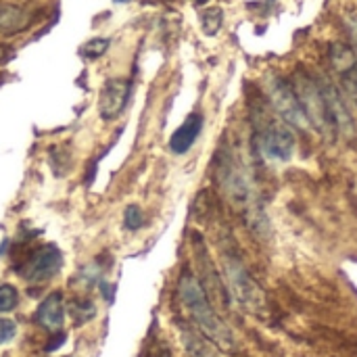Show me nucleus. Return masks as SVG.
Here are the masks:
<instances>
[{
  "label": "nucleus",
  "instance_id": "12",
  "mask_svg": "<svg viewBox=\"0 0 357 357\" xmlns=\"http://www.w3.org/2000/svg\"><path fill=\"white\" fill-rule=\"evenodd\" d=\"M36 322L48 333H56L65 324V301L61 293H50L36 312Z\"/></svg>",
  "mask_w": 357,
  "mask_h": 357
},
{
  "label": "nucleus",
  "instance_id": "16",
  "mask_svg": "<svg viewBox=\"0 0 357 357\" xmlns=\"http://www.w3.org/2000/svg\"><path fill=\"white\" fill-rule=\"evenodd\" d=\"M69 312H71V316L75 318V324H84V322L92 320L94 314H96L94 305H92L90 301H82V299L73 301V303L69 305Z\"/></svg>",
  "mask_w": 357,
  "mask_h": 357
},
{
  "label": "nucleus",
  "instance_id": "5",
  "mask_svg": "<svg viewBox=\"0 0 357 357\" xmlns=\"http://www.w3.org/2000/svg\"><path fill=\"white\" fill-rule=\"evenodd\" d=\"M224 272H226L230 291L238 299L241 305H245L249 310H255L261 305V291H259L257 282L251 278V274L247 272L243 261L230 251L224 253Z\"/></svg>",
  "mask_w": 357,
  "mask_h": 357
},
{
  "label": "nucleus",
  "instance_id": "11",
  "mask_svg": "<svg viewBox=\"0 0 357 357\" xmlns=\"http://www.w3.org/2000/svg\"><path fill=\"white\" fill-rule=\"evenodd\" d=\"M318 84H320L322 96L326 100V109L331 113V119L335 123V130H341L343 134H351L354 123H351V117H349L347 107L343 105L341 92L335 88V84L328 77H318Z\"/></svg>",
  "mask_w": 357,
  "mask_h": 357
},
{
  "label": "nucleus",
  "instance_id": "8",
  "mask_svg": "<svg viewBox=\"0 0 357 357\" xmlns=\"http://www.w3.org/2000/svg\"><path fill=\"white\" fill-rule=\"evenodd\" d=\"M218 180H220L224 192L232 201L247 203V199H249L247 176H245V169L238 165V161L230 153L220 155V161H218Z\"/></svg>",
  "mask_w": 357,
  "mask_h": 357
},
{
  "label": "nucleus",
  "instance_id": "3",
  "mask_svg": "<svg viewBox=\"0 0 357 357\" xmlns=\"http://www.w3.org/2000/svg\"><path fill=\"white\" fill-rule=\"evenodd\" d=\"M299 102H301V109L307 117V123L318 130L320 134L324 136H333L337 130H335V123L331 119V113L326 109V100L322 96V90H320V84H318V77L305 73V71H297L293 75V82H291Z\"/></svg>",
  "mask_w": 357,
  "mask_h": 357
},
{
  "label": "nucleus",
  "instance_id": "14",
  "mask_svg": "<svg viewBox=\"0 0 357 357\" xmlns=\"http://www.w3.org/2000/svg\"><path fill=\"white\" fill-rule=\"evenodd\" d=\"M182 343H184V347H186V351H188L190 357H218L215 351H213V347L209 345V339L205 335L201 337L195 331L184 328L182 331Z\"/></svg>",
  "mask_w": 357,
  "mask_h": 357
},
{
  "label": "nucleus",
  "instance_id": "23",
  "mask_svg": "<svg viewBox=\"0 0 357 357\" xmlns=\"http://www.w3.org/2000/svg\"><path fill=\"white\" fill-rule=\"evenodd\" d=\"M151 357H172V356H169V349H165V347H163V349H155Z\"/></svg>",
  "mask_w": 357,
  "mask_h": 357
},
{
  "label": "nucleus",
  "instance_id": "22",
  "mask_svg": "<svg viewBox=\"0 0 357 357\" xmlns=\"http://www.w3.org/2000/svg\"><path fill=\"white\" fill-rule=\"evenodd\" d=\"M349 31H351V38H354V42H356L357 46V19L349 21Z\"/></svg>",
  "mask_w": 357,
  "mask_h": 357
},
{
  "label": "nucleus",
  "instance_id": "2",
  "mask_svg": "<svg viewBox=\"0 0 357 357\" xmlns=\"http://www.w3.org/2000/svg\"><path fill=\"white\" fill-rule=\"evenodd\" d=\"M178 291H180V299H182L184 307L188 310L190 318L195 320L197 328L211 343H215L220 347H230L232 345V335H230L228 326L215 314L203 284L190 272H182L180 282H178Z\"/></svg>",
  "mask_w": 357,
  "mask_h": 357
},
{
  "label": "nucleus",
  "instance_id": "10",
  "mask_svg": "<svg viewBox=\"0 0 357 357\" xmlns=\"http://www.w3.org/2000/svg\"><path fill=\"white\" fill-rule=\"evenodd\" d=\"M331 59L337 71L341 73V88L351 98V102L357 105V59L354 56L351 48L337 42L331 46Z\"/></svg>",
  "mask_w": 357,
  "mask_h": 357
},
{
  "label": "nucleus",
  "instance_id": "4",
  "mask_svg": "<svg viewBox=\"0 0 357 357\" xmlns=\"http://www.w3.org/2000/svg\"><path fill=\"white\" fill-rule=\"evenodd\" d=\"M268 100L272 105V109L291 126L295 128H307V117L301 109V102L291 86V82H287L280 75H270L268 77Z\"/></svg>",
  "mask_w": 357,
  "mask_h": 357
},
{
  "label": "nucleus",
  "instance_id": "7",
  "mask_svg": "<svg viewBox=\"0 0 357 357\" xmlns=\"http://www.w3.org/2000/svg\"><path fill=\"white\" fill-rule=\"evenodd\" d=\"M42 17H44V8L0 2V38L17 36L31 29L38 21H42Z\"/></svg>",
  "mask_w": 357,
  "mask_h": 357
},
{
  "label": "nucleus",
  "instance_id": "15",
  "mask_svg": "<svg viewBox=\"0 0 357 357\" xmlns=\"http://www.w3.org/2000/svg\"><path fill=\"white\" fill-rule=\"evenodd\" d=\"M222 21H224V13L218 6L205 8L201 13V25H203V31L207 36H215L220 31V27H222Z\"/></svg>",
  "mask_w": 357,
  "mask_h": 357
},
{
  "label": "nucleus",
  "instance_id": "6",
  "mask_svg": "<svg viewBox=\"0 0 357 357\" xmlns=\"http://www.w3.org/2000/svg\"><path fill=\"white\" fill-rule=\"evenodd\" d=\"M61 266H63L61 251L54 245H42L19 268V274L27 282H46V280H50V278H54L59 274Z\"/></svg>",
  "mask_w": 357,
  "mask_h": 357
},
{
  "label": "nucleus",
  "instance_id": "24",
  "mask_svg": "<svg viewBox=\"0 0 357 357\" xmlns=\"http://www.w3.org/2000/svg\"><path fill=\"white\" fill-rule=\"evenodd\" d=\"M195 2H197V4H207L209 0H195Z\"/></svg>",
  "mask_w": 357,
  "mask_h": 357
},
{
  "label": "nucleus",
  "instance_id": "20",
  "mask_svg": "<svg viewBox=\"0 0 357 357\" xmlns=\"http://www.w3.org/2000/svg\"><path fill=\"white\" fill-rule=\"evenodd\" d=\"M17 335V324L8 318H0V345L13 341Z\"/></svg>",
  "mask_w": 357,
  "mask_h": 357
},
{
  "label": "nucleus",
  "instance_id": "21",
  "mask_svg": "<svg viewBox=\"0 0 357 357\" xmlns=\"http://www.w3.org/2000/svg\"><path fill=\"white\" fill-rule=\"evenodd\" d=\"M13 54H15V50H13L10 46H6V44H0V65L8 63V61L13 59Z\"/></svg>",
  "mask_w": 357,
  "mask_h": 357
},
{
  "label": "nucleus",
  "instance_id": "13",
  "mask_svg": "<svg viewBox=\"0 0 357 357\" xmlns=\"http://www.w3.org/2000/svg\"><path fill=\"white\" fill-rule=\"evenodd\" d=\"M203 130V115L201 113H190L186 117V121L172 134L169 138V149L176 153V155H184L199 138Z\"/></svg>",
  "mask_w": 357,
  "mask_h": 357
},
{
  "label": "nucleus",
  "instance_id": "17",
  "mask_svg": "<svg viewBox=\"0 0 357 357\" xmlns=\"http://www.w3.org/2000/svg\"><path fill=\"white\" fill-rule=\"evenodd\" d=\"M19 293L13 284H0V314H8L17 307Z\"/></svg>",
  "mask_w": 357,
  "mask_h": 357
},
{
  "label": "nucleus",
  "instance_id": "1",
  "mask_svg": "<svg viewBox=\"0 0 357 357\" xmlns=\"http://www.w3.org/2000/svg\"><path fill=\"white\" fill-rule=\"evenodd\" d=\"M251 119L261 153L270 161H289L295 151V136L289 123L272 109L268 98L251 102Z\"/></svg>",
  "mask_w": 357,
  "mask_h": 357
},
{
  "label": "nucleus",
  "instance_id": "9",
  "mask_svg": "<svg viewBox=\"0 0 357 357\" xmlns=\"http://www.w3.org/2000/svg\"><path fill=\"white\" fill-rule=\"evenodd\" d=\"M130 94H132V84L130 79H121V77H113V79H107L102 90H100V96H98V113L105 121H111V119H117L128 100H130Z\"/></svg>",
  "mask_w": 357,
  "mask_h": 357
},
{
  "label": "nucleus",
  "instance_id": "18",
  "mask_svg": "<svg viewBox=\"0 0 357 357\" xmlns=\"http://www.w3.org/2000/svg\"><path fill=\"white\" fill-rule=\"evenodd\" d=\"M107 48H109V38H92L82 46V54L86 59H98L105 54Z\"/></svg>",
  "mask_w": 357,
  "mask_h": 357
},
{
  "label": "nucleus",
  "instance_id": "19",
  "mask_svg": "<svg viewBox=\"0 0 357 357\" xmlns=\"http://www.w3.org/2000/svg\"><path fill=\"white\" fill-rule=\"evenodd\" d=\"M123 224H126V228H128V230H138V228H142V224H144V215H142L140 205H128V207H126Z\"/></svg>",
  "mask_w": 357,
  "mask_h": 357
}]
</instances>
